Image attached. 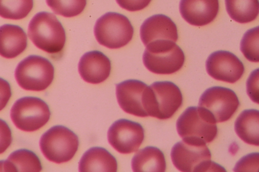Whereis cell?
Segmentation results:
<instances>
[{
  "mask_svg": "<svg viewBox=\"0 0 259 172\" xmlns=\"http://www.w3.org/2000/svg\"><path fill=\"white\" fill-rule=\"evenodd\" d=\"M206 70L208 74L215 80L234 83L242 76L244 67L242 62L233 53L218 50L208 57Z\"/></svg>",
  "mask_w": 259,
  "mask_h": 172,
  "instance_id": "cell-13",
  "label": "cell"
},
{
  "mask_svg": "<svg viewBox=\"0 0 259 172\" xmlns=\"http://www.w3.org/2000/svg\"><path fill=\"white\" fill-rule=\"evenodd\" d=\"M50 116L48 104L40 98L31 96L18 99L10 112L15 126L25 132L39 129L49 121Z\"/></svg>",
  "mask_w": 259,
  "mask_h": 172,
  "instance_id": "cell-9",
  "label": "cell"
},
{
  "mask_svg": "<svg viewBox=\"0 0 259 172\" xmlns=\"http://www.w3.org/2000/svg\"><path fill=\"white\" fill-rule=\"evenodd\" d=\"M176 127L183 139H198L206 143L212 141L218 133L214 120L199 106L186 108L179 117Z\"/></svg>",
  "mask_w": 259,
  "mask_h": 172,
  "instance_id": "cell-7",
  "label": "cell"
},
{
  "mask_svg": "<svg viewBox=\"0 0 259 172\" xmlns=\"http://www.w3.org/2000/svg\"><path fill=\"white\" fill-rule=\"evenodd\" d=\"M143 55L145 67L157 74H171L178 71L185 62L182 49L174 41L161 40L146 46Z\"/></svg>",
  "mask_w": 259,
  "mask_h": 172,
  "instance_id": "cell-3",
  "label": "cell"
},
{
  "mask_svg": "<svg viewBox=\"0 0 259 172\" xmlns=\"http://www.w3.org/2000/svg\"><path fill=\"white\" fill-rule=\"evenodd\" d=\"M11 95L10 84L6 80L0 78V111L6 106Z\"/></svg>",
  "mask_w": 259,
  "mask_h": 172,
  "instance_id": "cell-30",
  "label": "cell"
},
{
  "mask_svg": "<svg viewBox=\"0 0 259 172\" xmlns=\"http://www.w3.org/2000/svg\"><path fill=\"white\" fill-rule=\"evenodd\" d=\"M140 37L145 46L161 40L176 42L178 38L177 27L168 17L162 14L154 15L143 23L140 28Z\"/></svg>",
  "mask_w": 259,
  "mask_h": 172,
  "instance_id": "cell-14",
  "label": "cell"
},
{
  "mask_svg": "<svg viewBox=\"0 0 259 172\" xmlns=\"http://www.w3.org/2000/svg\"><path fill=\"white\" fill-rule=\"evenodd\" d=\"M15 76L22 88L30 91H42L52 83L54 68L48 59L39 55H31L18 64Z\"/></svg>",
  "mask_w": 259,
  "mask_h": 172,
  "instance_id": "cell-6",
  "label": "cell"
},
{
  "mask_svg": "<svg viewBox=\"0 0 259 172\" xmlns=\"http://www.w3.org/2000/svg\"><path fill=\"white\" fill-rule=\"evenodd\" d=\"M132 167L135 172H164L166 169L164 155L157 147H146L134 156Z\"/></svg>",
  "mask_w": 259,
  "mask_h": 172,
  "instance_id": "cell-19",
  "label": "cell"
},
{
  "mask_svg": "<svg viewBox=\"0 0 259 172\" xmlns=\"http://www.w3.org/2000/svg\"><path fill=\"white\" fill-rule=\"evenodd\" d=\"M119 6L128 11L135 12L144 9L151 0H116Z\"/></svg>",
  "mask_w": 259,
  "mask_h": 172,
  "instance_id": "cell-29",
  "label": "cell"
},
{
  "mask_svg": "<svg viewBox=\"0 0 259 172\" xmlns=\"http://www.w3.org/2000/svg\"><path fill=\"white\" fill-rule=\"evenodd\" d=\"M27 45V35L21 27L12 24L0 27V55L7 59L16 58Z\"/></svg>",
  "mask_w": 259,
  "mask_h": 172,
  "instance_id": "cell-17",
  "label": "cell"
},
{
  "mask_svg": "<svg viewBox=\"0 0 259 172\" xmlns=\"http://www.w3.org/2000/svg\"><path fill=\"white\" fill-rule=\"evenodd\" d=\"M107 138L109 144L116 151L128 154L138 150L144 139V130L138 123L120 119L110 126Z\"/></svg>",
  "mask_w": 259,
  "mask_h": 172,
  "instance_id": "cell-11",
  "label": "cell"
},
{
  "mask_svg": "<svg viewBox=\"0 0 259 172\" xmlns=\"http://www.w3.org/2000/svg\"><path fill=\"white\" fill-rule=\"evenodd\" d=\"M94 34L101 45L110 49H117L126 45L132 40L134 28L126 16L108 12L97 20Z\"/></svg>",
  "mask_w": 259,
  "mask_h": 172,
  "instance_id": "cell-5",
  "label": "cell"
},
{
  "mask_svg": "<svg viewBox=\"0 0 259 172\" xmlns=\"http://www.w3.org/2000/svg\"><path fill=\"white\" fill-rule=\"evenodd\" d=\"M78 68L79 73L84 81L91 84H99L109 77L111 62L102 52L93 50L82 56Z\"/></svg>",
  "mask_w": 259,
  "mask_h": 172,
  "instance_id": "cell-16",
  "label": "cell"
},
{
  "mask_svg": "<svg viewBox=\"0 0 259 172\" xmlns=\"http://www.w3.org/2000/svg\"><path fill=\"white\" fill-rule=\"evenodd\" d=\"M235 131L244 142L259 145V111L255 109L243 110L235 122Z\"/></svg>",
  "mask_w": 259,
  "mask_h": 172,
  "instance_id": "cell-21",
  "label": "cell"
},
{
  "mask_svg": "<svg viewBox=\"0 0 259 172\" xmlns=\"http://www.w3.org/2000/svg\"><path fill=\"white\" fill-rule=\"evenodd\" d=\"M116 95L125 112L139 117L149 116L152 101L150 86L137 80H125L116 84Z\"/></svg>",
  "mask_w": 259,
  "mask_h": 172,
  "instance_id": "cell-8",
  "label": "cell"
},
{
  "mask_svg": "<svg viewBox=\"0 0 259 172\" xmlns=\"http://www.w3.org/2000/svg\"><path fill=\"white\" fill-rule=\"evenodd\" d=\"M12 141V133L7 123L0 119V154L10 146Z\"/></svg>",
  "mask_w": 259,
  "mask_h": 172,
  "instance_id": "cell-28",
  "label": "cell"
},
{
  "mask_svg": "<svg viewBox=\"0 0 259 172\" xmlns=\"http://www.w3.org/2000/svg\"><path fill=\"white\" fill-rule=\"evenodd\" d=\"M117 163L115 158L106 149L94 147L88 150L81 158L78 170L81 172H115Z\"/></svg>",
  "mask_w": 259,
  "mask_h": 172,
  "instance_id": "cell-18",
  "label": "cell"
},
{
  "mask_svg": "<svg viewBox=\"0 0 259 172\" xmlns=\"http://www.w3.org/2000/svg\"><path fill=\"white\" fill-rule=\"evenodd\" d=\"M225 4L231 18L238 23L250 22L258 16V0H225Z\"/></svg>",
  "mask_w": 259,
  "mask_h": 172,
  "instance_id": "cell-22",
  "label": "cell"
},
{
  "mask_svg": "<svg viewBox=\"0 0 259 172\" xmlns=\"http://www.w3.org/2000/svg\"><path fill=\"white\" fill-rule=\"evenodd\" d=\"M258 153H250L241 158L234 168L235 171H257L258 169Z\"/></svg>",
  "mask_w": 259,
  "mask_h": 172,
  "instance_id": "cell-26",
  "label": "cell"
},
{
  "mask_svg": "<svg viewBox=\"0 0 259 172\" xmlns=\"http://www.w3.org/2000/svg\"><path fill=\"white\" fill-rule=\"evenodd\" d=\"M258 27L247 30L241 42L240 50L244 56L252 62H258Z\"/></svg>",
  "mask_w": 259,
  "mask_h": 172,
  "instance_id": "cell-25",
  "label": "cell"
},
{
  "mask_svg": "<svg viewBox=\"0 0 259 172\" xmlns=\"http://www.w3.org/2000/svg\"><path fill=\"white\" fill-rule=\"evenodd\" d=\"M33 0H0V16L8 19L20 20L32 9Z\"/></svg>",
  "mask_w": 259,
  "mask_h": 172,
  "instance_id": "cell-23",
  "label": "cell"
},
{
  "mask_svg": "<svg viewBox=\"0 0 259 172\" xmlns=\"http://www.w3.org/2000/svg\"><path fill=\"white\" fill-rule=\"evenodd\" d=\"M180 12L188 23L196 26L209 24L219 10V0H181Z\"/></svg>",
  "mask_w": 259,
  "mask_h": 172,
  "instance_id": "cell-15",
  "label": "cell"
},
{
  "mask_svg": "<svg viewBox=\"0 0 259 172\" xmlns=\"http://www.w3.org/2000/svg\"><path fill=\"white\" fill-rule=\"evenodd\" d=\"M39 146L41 152L49 161L56 163L71 160L79 146L77 136L68 128L55 126L41 137Z\"/></svg>",
  "mask_w": 259,
  "mask_h": 172,
  "instance_id": "cell-4",
  "label": "cell"
},
{
  "mask_svg": "<svg viewBox=\"0 0 259 172\" xmlns=\"http://www.w3.org/2000/svg\"><path fill=\"white\" fill-rule=\"evenodd\" d=\"M153 93L151 117L160 120L171 118L183 104L179 88L170 81H157L150 86Z\"/></svg>",
  "mask_w": 259,
  "mask_h": 172,
  "instance_id": "cell-12",
  "label": "cell"
},
{
  "mask_svg": "<svg viewBox=\"0 0 259 172\" xmlns=\"http://www.w3.org/2000/svg\"><path fill=\"white\" fill-rule=\"evenodd\" d=\"M28 35L38 48L49 53L60 52L66 41L65 30L55 15L41 12L29 22Z\"/></svg>",
  "mask_w": 259,
  "mask_h": 172,
  "instance_id": "cell-2",
  "label": "cell"
},
{
  "mask_svg": "<svg viewBox=\"0 0 259 172\" xmlns=\"http://www.w3.org/2000/svg\"><path fill=\"white\" fill-rule=\"evenodd\" d=\"M42 169L40 161L32 151L19 149L13 152L5 161H0V171H34Z\"/></svg>",
  "mask_w": 259,
  "mask_h": 172,
  "instance_id": "cell-20",
  "label": "cell"
},
{
  "mask_svg": "<svg viewBox=\"0 0 259 172\" xmlns=\"http://www.w3.org/2000/svg\"><path fill=\"white\" fill-rule=\"evenodd\" d=\"M239 104L238 97L232 90L213 86L202 94L198 106L207 112L217 123L229 120L237 110Z\"/></svg>",
  "mask_w": 259,
  "mask_h": 172,
  "instance_id": "cell-10",
  "label": "cell"
},
{
  "mask_svg": "<svg viewBox=\"0 0 259 172\" xmlns=\"http://www.w3.org/2000/svg\"><path fill=\"white\" fill-rule=\"evenodd\" d=\"M46 3L56 14L72 17L83 11L87 0H46Z\"/></svg>",
  "mask_w": 259,
  "mask_h": 172,
  "instance_id": "cell-24",
  "label": "cell"
},
{
  "mask_svg": "<svg viewBox=\"0 0 259 172\" xmlns=\"http://www.w3.org/2000/svg\"><path fill=\"white\" fill-rule=\"evenodd\" d=\"M258 69L254 70L250 74L246 82V91L250 99L258 103Z\"/></svg>",
  "mask_w": 259,
  "mask_h": 172,
  "instance_id": "cell-27",
  "label": "cell"
},
{
  "mask_svg": "<svg viewBox=\"0 0 259 172\" xmlns=\"http://www.w3.org/2000/svg\"><path fill=\"white\" fill-rule=\"evenodd\" d=\"M170 156L175 166L183 172L225 171L211 161V153L206 143L198 139H185L172 147Z\"/></svg>",
  "mask_w": 259,
  "mask_h": 172,
  "instance_id": "cell-1",
  "label": "cell"
}]
</instances>
